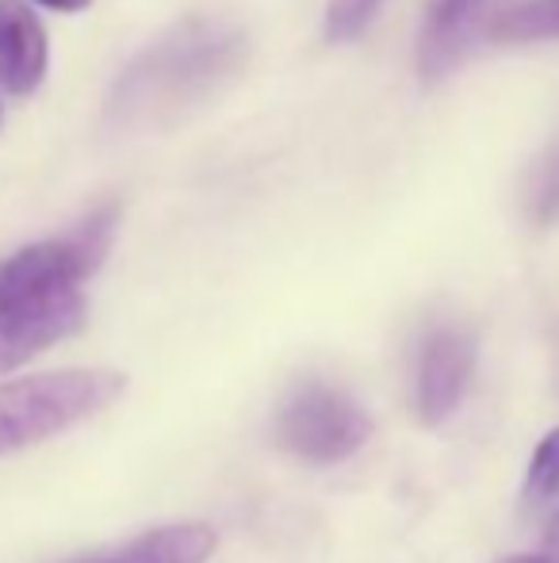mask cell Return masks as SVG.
<instances>
[{
  "instance_id": "obj_1",
  "label": "cell",
  "mask_w": 559,
  "mask_h": 563,
  "mask_svg": "<svg viewBox=\"0 0 559 563\" xmlns=\"http://www.w3.org/2000/svg\"><path fill=\"white\" fill-rule=\"evenodd\" d=\"M112 234L115 208H104L74 234L23 245L0 261V376L81 330V288L104 265Z\"/></svg>"
},
{
  "instance_id": "obj_2",
  "label": "cell",
  "mask_w": 559,
  "mask_h": 563,
  "mask_svg": "<svg viewBox=\"0 0 559 563\" xmlns=\"http://www.w3.org/2000/svg\"><path fill=\"white\" fill-rule=\"evenodd\" d=\"M246 62V35L234 23L188 15L123 66L104 104V126L115 139H138L180 123L223 89Z\"/></svg>"
},
{
  "instance_id": "obj_3",
  "label": "cell",
  "mask_w": 559,
  "mask_h": 563,
  "mask_svg": "<svg viewBox=\"0 0 559 563\" xmlns=\"http://www.w3.org/2000/svg\"><path fill=\"white\" fill-rule=\"evenodd\" d=\"M123 387L127 379L108 368H66L0 384V456L74 430L112 407Z\"/></svg>"
},
{
  "instance_id": "obj_4",
  "label": "cell",
  "mask_w": 559,
  "mask_h": 563,
  "mask_svg": "<svg viewBox=\"0 0 559 563\" xmlns=\"http://www.w3.org/2000/svg\"><path fill=\"white\" fill-rule=\"evenodd\" d=\"M372 438V418L329 384H303L277 418V441L306 464H342Z\"/></svg>"
},
{
  "instance_id": "obj_5",
  "label": "cell",
  "mask_w": 559,
  "mask_h": 563,
  "mask_svg": "<svg viewBox=\"0 0 559 563\" xmlns=\"http://www.w3.org/2000/svg\"><path fill=\"white\" fill-rule=\"evenodd\" d=\"M476 372V338L460 327H440L425 338L414 379V407L425 426H440L456 415Z\"/></svg>"
},
{
  "instance_id": "obj_6",
  "label": "cell",
  "mask_w": 559,
  "mask_h": 563,
  "mask_svg": "<svg viewBox=\"0 0 559 563\" xmlns=\"http://www.w3.org/2000/svg\"><path fill=\"white\" fill-rule=\"evenodd\" d=\"M483 8L487 0H429L418 31V46H414L418 77L425 85L445 81L460 66L471 46V35H476L479 20H483Z\"/></svg>"
},
{
  "instance_id": "obj_7",
  "label": "cell",
  "mask_w": 559,
  "mask_h": 563,
  "mask_svg": "<svg viewBox=\"0 0 559 563\" xmlns=\"http://www.w3.org/2000/svg\"><path fill=\"white\" fill-rule=\"evenodd\" d=\"M51 43L38 15L23 0H0V89L31 97L46 81Z\"/></svg>"
},
{
  "instance_id": "obj_8",
  "label": "cell",
  "mask_w": 559,
  "mask_h": 563,
  "mask_svg": "<svg viewBox=\"0 0 559 563\" xmlns=\"http://www.w3.org/2000/svg\"><path fill=\"white\" fill-rule=\"evenodd\" d=\"M219 537L208 521H180V526H161L135 537L127 544H115L97 556H81L74 563H208L215 552Z\"/></svg>"
},
{
  "instance_id": "obj_9",
  "label": "cell",
  "mask_w": 559,
  "mask_h": 563,
  "mask_svg": "<svg viewBox=\"0 0 559 563\" xmlns=\"http://www.w3.org/2000/svg\"><path fill=\"white\" fill-rule=\"evenodd\" d=\"M494 43H552L559 38V0H522L491 23Z\"/></svg>"
},
{
  "instance_id": "obj_10",
  "label": "cell",
  "mask_w": 559,
  "mask_h": 563,
  "mask_svg": "<svg viewBox=\"0 0 559 563\" xmlns=\"http://www.w3.org/2000/svg\"><path fill=\"white\" fill-rule=\"evenodd\" d=\"M525 216L540 230L559 223V139L540 154V162L525 180Z\"/></svg>"
},
{
  "instance_id": "obj_11",
  "label": "cell",
  "mask_w": 559,
  "mask_h": 563,
  "mask_svg": "<svg viewBox=\"0 0 559 563\" xmlns=\"http://www.w3.org/2000/svg\"><path fill=\"white\" fill-rule=\"evenodd\" d=\"M383 4L388 0H329L326 15H322V31H326L329 43H353L372 27Z\"/></svg>"
},
{
  "instance_id": "obj_12",
  "label": "cell",
  "mask_w": 559,
  "mask_h": 563,
  "mask_svg": "<svg viewBox=\"0 0 559 563\" xmlns=\"http://www.w3.org/2000/svg\"><path fill=\"white\" fill-rule=\"evenodd\" d=\"M559 495V426L537 445L525 472V503L540 506Z\"/></svg>"
},
{
  "instance_id": "obj_13",
  "label": "cell",
  "mask_w": 559,
  "mask_h": 563,
  "mask_svg": "<svg viewBox=\"0 0 559 563\" xmlns=\"http://www.w3.org/2000/svg\"><path fill=\"white\" fill-rule=\"evenodd\" d=\"M31 4H43V8H51V12H85L92 0H31Z\"/></svg>"
},
{
  "instance_id": "obj_14",
  "label": "cell",
  "mask_w": 559,
  "mask_h": 563,
  "mask_svg": "<svg viewBox=\"0 0 559 563\" xmlns=\"http://www.w3.org/2000/svg\"><path fill=\"white\" fill-rule=\"evenodd\" d=\"M545 544H548V556L559 560V510L552 514V521H548V537H545Z\"/></svg>"
},
{
  "instance_id": "obj_15",
  "label": "cell",
  "mask_w": 559,
  "mask_h": 563,
  "mask_svg": "<svg viewBox=\"0 0 559 563\" xmlns=\"http://www.w3.org/2000/svg\"><path fill=\"white\" fill-rule=\"evenodd\" d=\"M502 563H559V560H552V556H510Z\"/></svg>"
}]
</instances>
